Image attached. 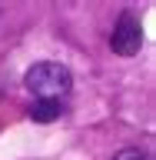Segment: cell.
I'll return each mask as SVG.
<instances>
[{"mask_svg":"<svg viewBox=\"0 0 156 160\" xmlns=\"http://www.w3.org/2000/svg\"><path fill=\"white\" fill-rule=\"evenodd\" d=\"M57 117H63V103H60V100H33V103H30V120L53 123Z\"/></svg>","mask_w":156,"mask_h":160,"instance_id":"obj_3","label":"cell"},{"mask_svg":"<svg viewBox=\"0 0 156 160\" xmlns=\"http://www.w3.org/2000/svg\"><path fill=\"white\" fill-rule=\"evenodd\" d=\"M113 160H146V153H143V150H136V147H126V150H120Z\"/></svg>","mask_w":156,"mask_h":160,"instance_id":"obj_4","label":"cell"},{"mask_svg":"<svg viewBox=\"0 0 156 160\" xmlns=\"http://www.w3.org/2000/svg\"><path fill=\"white\" fill-rule=\"evenodd\" d=\"M23 83H27V90L37 100H60V103H63V97L73 90V73H70L67 63L40 60V63H33V67L27 70Z\"/></svg>","mask_w":156,"mask_h":160,"instance_id":"obj_1","label":"cell"},{"mask_svg":"<svg viewBox=\"0 0 156 160\" xmlns=\"http://www.w3.org/2000/svg\"><path fill=\"white\" fill-rule=\"evenodd\" d=\"M110 47H113V53H120V57H133V53H139V47H143V23H139L136 13H120L116 27H113V37H110Z\"/></svg>","mask_w":156,"mask_h":160,"instance_id":"obj_2","label":"cell"}]
</instances>
